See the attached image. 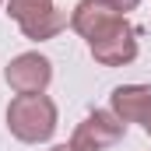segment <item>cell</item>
<instances>
[{
  "instance_id": "cell-1",
  "label": "cell",
  "mask_w": 151,
  "mask_h": 151,
  "mask_svg": "<svg viewBox=\"0 0 151 151\" xmlns=\"http://www.w3.org/2000/svg\"><path fill=\"white\" fill-rule=\"evenodd\" d=\"M7 127L18 141L42 144L56 130V102L49 95H18L7 106Z\"/></svg>"
},
{
  "instance_id": "cell-2",
  "label": "cell",
  "mask_w": 151,
  "mask_h": 151,
  "mask_svg": "<svg viewBox=\"0 0 151 151\" xmlns=\"http://www.w3.org/2000/svg\"><path fill=\"white\" fill-rule=\"evenodd\" d=\"M7 14L18 21L25 39H53L67 28V11H60L53 0H7Z\"/></svg>"
},
{
  "instance_id": "cell-3",
  "label": "cell",
  "mask_w": 151,
  "mask_h": 151,
  "mask_svg": "<svg viewBox=\"0 0 151 151\" xmlns=\"http://www.w3.org/2000/svg\"><path fill=\"white\" fill-rule=\"evenodd\" d=\"M123 134H127V123L113 109H95L74 127L70 148L74 151H109L123 141Z\"/></svg>"
},
{
  "instance_id": "cell-4",
  "label": "cell",
  "mask_w": 151,
  "mask_h": 151,
  "mask_svg": "<svg viewBox=\"0 0 151 151\" xmlns=\"http://www.w3.org/2000/svg\"><path fill=\"white\" fill-rule=\"evenodd\" d=\"M7 84L11 91L18 95H42L46 84L53 81V63L42 56V53H21L7 63Z\"/></svg>"
},
{
  "instance_id": "cell-5",
  "label": "cell",
  "mask_w": 151,
  "mask_h": 151,
  "mask_svg": "<svg viewBox=\"0 0 151 151\" xmlns=\"http://www.w3.org/2000/svg\"><path fill=\"white\" fill-rule=\"evenodd\" d=\"M88 49H91V56H95L102 67H123V63H134V56H137V32H134V28L127 25V18H123L113 32H106L102 39L88 42Z\"/></svg>"
},
{
  "instance_id": "cell-6",
  "label": "cell",
  "mask_w": 151,
  "mask_h": 151,
  "mask_svg": "<svg viewBox=\"0 0 151 151\" xmlns=\"http://www.w3.org/2000/svg\"><path fill=\"white\" fill-rule=\"evenodd\" d=\"M119 21H123V14H116L102 0H77V7L70 11V28L77 35H84L88 42H95L106 32H113Z\"/></svg>"
},
{
  "instance_id": "cell-7",
  "label": "cell",
  "mask_w": 151,
  "mask_h": 151,
  "mask_svg": "<svg viewBox=\"0 0 151 151\" xmlns=\"http://www.w3.org/2000/svg\"><path fill=\"white\" fill-rule=\"evenodd\" d=\"M109 106L123 123H144L151 116V84H119L109 95Z\"/></svg>"
},
{
  "instance_id": "cell-8",
  "label": "cell",
  "mask_w": 151,
  "mask_h": 151,
  "mask_svg": "<svg viewBox=\"0 0 151 151\" xmlns=\"http://www.w3.org/2000/svg\"><path fill=\"white\" fill-rule=\"evenodd\" d=\"M102 4H106V7H113L116 14H127V11H134L141 0H102Z\"/></svg>"
},
{
  "instance_id": "cell-9",
  "label": "cell",
  "mask_w": 151,
  "mask_h": 151,
  "mask_svg": "<svg viewBox=\"0 0 151 151\" xmlns=\"http://www.w3.org/2000/svg\"><path fill=\"white\" fill-rule=\"evenodd\" d=\"M141 127H144V134H148V137H151V116H148V119H144V123H141Z\"/></svg>"
},
{
  "instance_id": "cell-10",
  "label": "cell",
  "mask_w": 151,
  "mask_h": 151,
  "mask_svg": "<svg viewBox=\"0 0 151 151\" xmlns=\"http://www.w3.org/2000/svg\"><path fill=\"white\" fill-rule=\"evenodd\" d=\"M53 151H74V148H70V144H56Z\"/></svg>"
},
{
  "instance_id": "cell-11",
  "label": "cell",
  "mask_w": 151,
  "mask_h": 151,
  "mask_svg": "<svg viewBox=\"0 0 151 151\" xmlns=\"http://www.w3.org/2000/svg\"><path fill=\"white\" fill-rule=\"evenodd\" d=\"M0 4H4V0H0Z\"/></svg>"
}]
</instances>
